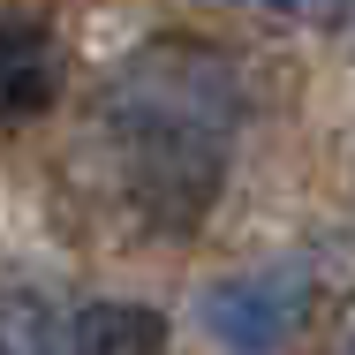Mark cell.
<instances>
[{
  "mask_svg": "<svg viewBox=\"0 0 355 355\" xmlns=\"http://www.w3.org/2000/svg\"><path fill=\"white\" fill-rule=\"evenodd\" d=\"M340 355H355V318H348V340H340Z\"/></svg>",
  "mask_w": 355,
  "mask_h": 355,
  "instance_id": "6",
  "label": "cell"
},
{
  "mask_svg": "<svg viewBox=\"0 0 355 355\" xmlns=\"http://www.w3.org/2000/svg\"><path fill=\"white\" fill-rule=\"evenodd\" d=\"M0 355H76V333L38 287H0Z\"/></svg>",
  "mask_w": 355,
  "mask_h": 355,
  "instance_id": "4",
  "label": "cell"
},
{
  "mask_svg": "<svg viewBox=\"0 0 355 355\" xmlns=\"http://www.w3.org/2000/svg\"><path fill=\"white\" fill-rule=\"evenodd\" d=\"M257 15H272V23H302V15H318L325 0H250Z\"/></svg>",
  "mask_w": 355,
  "mask_h": 355,
  "instance_id": "5",
  "label": "cell"
},
{
  "mask_svg": "<svg viewBox=\"0 0 355 355\" xmlns=\"http://www.w3.org/2000/svg\"><path fill=\"white\" fill-rule=\"evenodd\" d=\"M166 348V318L144 302H91L76 318V355H159Z\"/></svg>",
  "mask_w": 355,
  "mask_h": 355,
  "instance_id": "3",
  "label": "cell"
},
{
  "mask_svg": "<svg viewBox=\"0 0 355 355\" xmlns=\"http://www.w3.org/2000/svg\"><path fill=\"white\" fill-rule=\"evenodd\" d=\"M61 91V46L53 23L31 0H0V121H31L46 114Z\"/></svg>",
  "mask_w": 355,
  "mask_h": 355,
  "instance_id": "2",
  "label": "cell"
},
{
  "mask_svg": "<svg viewBox=\"0 0 355 355\" xmlns=\"http://www.w3.org/2000/svg\"><path fill=\"white\" fill-rule=\"evenodd\" d=\"M197 318H205L219 355H287L302 318H310V272H295V265L234 272V280L205 287Z\"/></svg>",
  "mask_w": 355,
  "mask_h": 355,
  "instance_id": "1",
  "label": "cell"
}]
</instances>
